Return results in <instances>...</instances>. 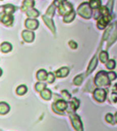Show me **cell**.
<instances>
[{"label":"cell","mask_w":117,"mask_h":131,"mask_svg":"<svg viewBox=\"0 0 117 131\" xmlns=\"http://www.w3.org/2000/svg\"><path fill=\"white\" fill-rule=\"evenodd\" d=\"M53 81H54V75L52 73H48L47 74V83L51 84V83H53Z\"/></svg>","instance_id":"obj_31"},{"label":"cell","mask_w":117,"mask_h":131,"mask_svg":"<svg viewBox=\"0 0 117 131\" xmlns=\"http://www.w3.org/2000/svg\"><path fill=\"white\" fill-rule=\"evenodd\" d=\"M82 81H83V75H82V74H80V75H77V77L74 79L73 84H74V85H76V86H79V85L82 83Z\"/></svg>","instance_id":"obj_25"},{"label":"cell","mask_w":117,"mask_h":131,"mask_svg":"<svg viewBox=\"0 0 117 131\" xmlns=\"http://www.w3.org/2000/svg\"><path fill=\"white\" fill-rule=\"evenodd\" d=\"M35 88H36V90H37L38 92H39V91L41 92L42 90H44V89H45V85H44V84H42V83H37V84H36V86H35Z\"/></svg>","instance_id":"obj_30"},{"label":"cell","mask_w":117,"mask_h":131,"mask_svg":"<svg viewBox=\"0 0 117 131\" xmlns=\"http://www.w3.org/2000/svg\"><path fill=\"white\" fill-rule=\"evenodd\" d=\"M106 121H107V122H109V123H111V124H112V123H113V122H114V120H113V116H112V115H111V114H108V115H107V116H106Z\"/></svg>","instance_id":"obj_33"},{"label":"cell","mask_w":117,"mask_h":131,"mask_svg":"<svg viewBox=\"0 0 117 131\" xmlns=\"http://www.w3.org/2000/svg\"><path fill=\"white\" fill-rule=\"evenodd\" d=\"M115 121H116V122H117V113H116V114H115Z\"/></svg>","instance_id":"obj_38"},{"label":"cell","mask_w":117,"mask_h":131,"mask_svg":"<svg viewBox=\"0 0 117 131\" xmlns=\"http://www.w3.org/2000/svg\"><path fill=\"white\" fill-rule=\"evenodd\" d=\"M65 1V0H55V1L53 2V4L56 6V5H58V4H60V3H63Z\"/></svg>","instance_id":"obj_37"},{"label":"cell","mask_w":117,"mask_h":131,"mask_svg":"<svg viewBox=\"0 0 117 131\" xmlns=\"http://www.w3.org/2000/svg\"><path fill=\"white\" fill-rule=\"evenodd\" d=\"M62 95H63V97H65L66 100L71 99V96H70V94H69L67 91H62Z\"/></svg>","instance_id":"obj_32"},{"label":"cell","mask_w":117,"mask_h":131,"mask_svg":"<svg viewBox=\"0 0 117 131\" xmlns=\"http://www.w3.org/2000/svg\"><path fill=\"white\" fill-rule=\"evenodd\" d=\"M42 19H43L44 23L47 25V27L52 31V33H55V27H54V24H53L52 20L50 19V17H48L47 15H45V16L42 17Z\"/></svg>","instance_id":"obj_9"},{"label":"cell","mask_w":117,"mask_h":131,"mask_svg":"<svg viewBox=\"0 0 117 131\" xmlns=\"http://www.w3.org/2000/svg\"><path fill=\"white\" fill-rule=\"evenodd\" d=\"M95 83L97 86L99 87H105V86H109L110 84V79L108 77V73H106L105 71H100L95 79Z\"/></svg>","instance_id":"obj_1"},{"label":"cell","mask_w":117,"mask_h":131,"mask_svg":"<svg viewBox=\"0 0 117 131\" xmlns=\"http://www.w3.org/2000/svg\"><path fill=\"white\" fill-rule=\"evenodd\" d=\"M115 67V61L114 60H109L107 62V68L108 69H113Z\"/></svg>","instance_id":"obj_29"},{"label":"cell","mask_w":117,"mask_h":131,"mask_svg":"<svg viewBox=\"0 0 117 131\" xmlns=\"http://www.w3.org/2000/svg\"><path fill=\"white\" fill-rule=\"evenodd\" d=\"M25 25H26V27H27L28 29L35 30V29H37L39 23H38V21H36V20H34V19H29V20L26 21Z\"/></svg>","instance_id":"obj_8"},{"label":"cell","mask_w":117,"mask_h":131,"mask_svg":"<svg viewBox=\"0 0 117 131\" xmlns=\"http://www.w3.org/2000/svg\"><path fill=\"white\" fill-rule=\"evenodd\" d=\"M1 74H2V70H1V69H0V75H1Z\"/></svg>","instance_id":"obj_39"},{"label":"cell","mask_w":117,"mask_h":131,"mask_svg":"<svg viewBox=\"0 0 117 131\" xmlns=\"http://www.w3.org/2000/svg\"><path fill=\"white\" fill-rule=\"evenodd\" d=\"M100 60H101V62L106 63V62L108 61V53L105 52V51L101 52V53H100Z\"/></svg>","instance_id":"obj_23"},{"label":"cell","mask_w":117,"mask_h":131,"mask_svg":"<svg viewBox=\"0 0 117 131\" xmlns=\"http://www.w3.org/2000/svg\"><path fill=\"white\" fill-rule=\"evenodd\" d=\"M94 97H95V99L97 101L103 102L106 99V91L103 90V89H97L94 92Z\"/></svg>","instance_id":"obj_6"},{"label":"cell","mask_w":117,"mask_h":131,"mask_svg":"<svg viewBox=\"0 0 117 131\" xmlns=\"http://www.w3.org/2000/svg\"><path fill=\"white\" fill-rule=\"evenodd\" d=\"M108 77H109L110 81H114V80L117 78V75H116L115 72H109V73H108Z\"/></svg>","instance_id":"obj_34"},{"label":"cell","mask_w":117,"mask_h":131,"mask_svg":"<svg viewBox=\"0 0 117 131\" xmlns=\"http://www.w3.org/2000/svg\"><path fill=\"white\" fill-rule=\"evenodd\" d=\"M113 1L114 0H109V2H108V5H107V7H108V9L111 12L112 10V5H113Z\"/></svg>","instance_id":"obj_35"},{"label":"cell","mask_w":117,"mask_h":131,"mask_svg":"<svg viewBox=\"0 0 117 131\" xmlns=\"http://www.w3.org/2000/svg\"><path fill=\"white\" fill-rule=\"evenodd\" d=\"M68 73H69V69L67 67H63V68H60L55 72V75L57 78H65L68 75Z\"/></svg>","instance_id":"obj_14"},{"label":"cell","mask_w":117,"mask_h":131,"mask_svg":"<svg viewBox=\"0 0 117 131\" xmlns=\"http://www.w3.org/2000/svg\"><path fill=\"white\" fill-rule=\"evenodd\" d=\"M79 16H81L84 19H90L92 17V7L89 3L83 2L82 4H80V6L77 9Z\"/></svg>","instance_id":"obj_2"},{"label":"cell","mask_w":117,"mask_h":131,"mask_svg":"<svg viewBox=\"0 0 117 131\" xmlns=\"http://www.w3.org/2000/svg\"><path fill=\"white\" fill-rule=\"evenodd\" d=\"M117 38V29H115L114 30V32H113V34L111 35V38H110V40H109V42H108V47H110L114 41H115V39Z\"/></svg>","instance_id":"obj_26"},{"label":"cell","mask_w":117,"mask_h":131,"mask_svg":"<svg viewBox=\"0 0 117 131\" xmlns=\"http://www.w3.org/2000/svg\"><path fill=\"white\" fill-rule=\"evenodd\" d=\"M71 106L73 110H77L78 106H79V100L76 99V98H73L72 99V103H71Z\"/></svg>","instance_id":"obj_28"},{"label":"cell","mask_w":117,"mask_h":131,"mask_svg":"<svg viewBox=\"0 0 117 131\" xmlns=\"http://www.w3.org/2000/svg\"><path fill=\"white\" fill-rule=\"evenodd\" d=\"M34 6V2L32 0H25L24 3H23V6H22V10L23 12H27L28 9H30Z\"/></svg>","instance_id":"obj_13"},{"label":"cell","mask_w":117,"mask_h":131,"mask_svg":"<svg viewBox=\"0 0 117 131\" xmlns=\"http://www.w3.org/2000/svg\"><path fill=\"white\" fill-rule=\"evenodd\" d=\"M26 92H27V87L25 85H22L17 89V94L18 95H24Z\"/></svg>","instance_id":"obj_24"},{"label":"cell","mask_w":117,"mask_h":131,"mask_svg":"<svg viewBox=\"0 0 117 131\" xmlns=\"http://www.w3.org/2000/svg\"><path fill=\"white\" fill-rule=\"evenodd\" d=\"M47 72L44 70V69H41L37 72V79L39 81H44V80H47Z\"/></svg>","instance_id":"obj_16"},{"label":"cell","mask_w":117,"mask_h":131,"mask_svg":"<svg viewBox=\"0 0 117 131\" xmlns=\"http://www.w3.org/2000/svg\"><path fill=\"white\" fill-rule=\"evenodd\" d=\"M27 15L30 17V18H37L39 16V12L36 10V9H33V8H30L27 10Z\"/></svg>","instance_id":"obj_18"},{"label":"cell","mask_w":117,"mask_h":131,"mask_svg":"<svg viewBox=\"0 0 117 131\" xmlns=\"http://www.w3.org/2000/svg\"><path fill=\"white\" fill-rule=\"evenodd\" d=\"M1 50L3 53H8L11 50V45L9 42H3L1 45Z\"/></svg>","instance_id":"obj_22"},{"label":"cell","mask_w":117,"mask_h":131,"mask_svg":"<svg viewBox=\"0 0 117 131\" xmlns=\"http://www.w3.org/2000/svg\"><path fill=\"white\" fill-rule=\"evenodd\" d=\"M0 19H1V22L3 24H5L6 26H10L12 24V20H13L12 17L10 15H7V14H5L3 16H0Z\"/></svg>","instance_id":"obj_11"},{"label":"cell","mask_w":117,"mask_h":131,"mask_svg":"<svg viewBox=\"0 0 117 131\" xmlns=\"http://www.w3.org/2000/svg\"><path fill=\"white\" fill-rule=\"evenodd\" d=\"M41 97L43 98V99H45V100L50 99V97H51V93H50V91L47 90V89L42 90V91H41Z\"/></svg>","instance_id":"obj_17"},{"label":"cell","mask_w":117,"mask_h":131,"mask_svg":"<svg viewBox=\"0 0 117 131\" xmlns=\"http://www.w3.org/2000/svg\"><path fill=\"white\" fill-rule=\"evenodd\" d=\"M90 5L92 8H99L101 7V0H91L90 1Z\"/></svg>","instance_id":"obj_20"},{"label":"cell","mask_w":117,"mask_h":131,"mask_svg":"<svg viewBox=\"0 0 117 131\" xmlns=\"http://www.w3.org/2000/svg\"><path fill=\"white\" fill-rule=\"evenodd\" d=\"M112 16L109 15H102L101 18H99L98 20V28L99 29H105V27L108 25V23L111 21Z\"/></svg>","instance_id":"obj_3"},{"label":"cell","mask_w":117,"mask_h":131,"mask_svg":"<svg viewBox=\"0 0 117 131\" xmlns=\"http://www.w3.org/2000/svg\"><path fill=\"white\" fill-rule=\"evenodd\" d=\"M67 106H68V105H67V102H66L65 100H58V101H56L55 103H53L52 108H53L55 112H57V113H61V111L66 110Z\"/></svg>","instance_id":"obj_7"},{"label":"cell","mask_w":117,"mask_h":131,"mask_svg":"<svg viewBox=\"0 0 117 131\" xmlns=\"http://www.w3.org/2000/svg\"><path fill=\"white\" fill-rule=\"evenodd\" d=\"M9 111V106L7 103L5 102H0V114L1 115H4V114H7Z\"/></svg>","instance_id":"obj_15"},{"label":"cell","mask_w":117,"mask_h":131,"mask_svg":"<svg viewBox=\"0 0 117 131\" xmlns=\"http://www.w3.org/2000/svg\"><path fill=\"white\" fill-rule=\"evenodd\" d=\"M22 36H23L24 40L27 41V42H31V41H33V39H34V34H33V32L29 31V30H27V31H23Z\"/></svg>","instance_id":"obj_10"},{"label":"cell","mask_w":117,"mask_h":131,"mask_svg":"<svg viewBox=\"0 0 117 131\" xmlns=\"http://www.w3.org/2000/svg\"><path fill=\"white\" fill-rule=\"evenodd\" d=\"M72 10H73L72 4H70L68 2H63L62 4H60V6H58V12H60L61 15H64V16L68 15Z\"/></svg>","instance_id":"obj_5"},{"label":"cell","mask_w":117,"mask_h":131,"mask_svg":"<svg viewBox=\"0 0 117 131\" xmlns=\"http://www.w3.org/2000/svg\"><path fill=\"white\" fill-rule=\"evenodd\" d=\"M69 45H70V47L72 48V49H77V43L75 42V41H69Z\"/></svg>","instance_id":"obj_36"},{"label":"cell","mask_w":117,"mask_h":131,"mask_svg":"<svg viewBox=\"0 0 117 131\" xmlns=\"http://www.w3.org/2000/svg\"><path fill=\"white\" fill-rule=\"evenodd\" d=\"M70 119H71V122H72V125L73 127L75 128V130L77 131H81L83 128H82V124H81V121H80V118L75 115V114H71L70 115Z\"/></svg>","instance_id":"obj_4"},{"label":"cell","mask_w":117,"mask_h":131,"mask_svg":"<svg viewBox=\"0 0 117 131\" xmlns=\"http://www.w3.org/2000/svg\"><path fill=\"white\" fill-rule=\"evenodd\" d=\"M97 64H98V60H97V56H95V57L93 58V60L91 61L90 65H89V68H87L86 73H87V74H90L91 72H93V70L97 67Z\"/></svg>","instance_id":"obj_12"},{"label":"cell","mask_w":117,"mask_h":131,"mask_svg":"<svg viewBox=\"0 0 117 131\" xmlns=\"http://www.w3.org/2000/svg\"><path fill=\"white\" fill-rule=\"evenodd\" d=\"M54 10H55V5L52 4V5H50V6L48 7V9H47V14H46V15H47L48 17H52Z\"/></svg>","instance_id":"obj_27"},{"label":"cell","mask_w":117,"mask_h":131,"mask_svg":"<svg viewBox=\"0 0 117 131\" xmlns=\"http://www.w3.org/2000/svg\"><path fill=\"white\" fill-rule=\"evenodd\" d=\"M74 18H75V13L72 10L71 13H69L68 15H66V16L64 17V22H66V23H69V22L73 21V20H74Z\"/></svg>","instance_id":"obj_19"},{"label":"cell","mask_w":117,"mask_h":131,"mask_svg":"<svg viewBox=\"0 0 117 131\" xmlns=\"http://www.w3.org/2000/svg\"><path fill=\"white\" fill-rule=\"evenodd\" d=\"M14 10H16V7L13 5H11V4H8V5L4 6V12L7 15H11L12 13H14Z\"/></svg>","instance_id":"obj_21"}]
</instances>
